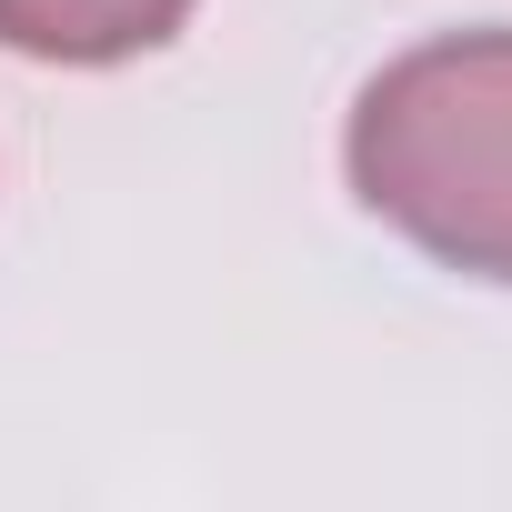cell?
<instances>
[{
    "label": "cell",
    "instance_id": "7a4b0ae2",
    "mask_svg": "<svg viewBox=\"0 0 512 512\" xmlns=\"http://www.w3.org/2000/svg\"><path fill=\"white\" fill-rule=\"evenodd\" d=\"M201 0H0V51L61 61V71H111L161 51Z\"/></svg>",
    "mask_w": 512,
    "mask_h": 512
},
{
    "label": "cell",
    "instance_id": "6da1fadb",
    "mask_svg": "<svg viewBox=\"0 0 512 512\" xmlns=\"http://www.w3.org/2000/svg\"><path fill=\"white\" fill-rule=\"evenodd\" d=\"M342 171L442 272L512 282V31H452L382 61L352 101Z\"/></svg>",
    "mask_w": 512,
    "mask_h": 512
}]
</instances>
